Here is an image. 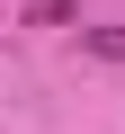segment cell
Segmentation results:
<instances>
[{"instance_id":"6da1fadb","label":"cell","mask_w":125,"mask_h":134,"mask_svg":"<svg viewBox=\"0 0 125 134\" xmlns=\"http://www.w3.org/2000/svg\"><path fill=\"white\" fill-rule=\"evenodd\" d=\"M89 54L98 63H125V27H89Z\"/></svg>"}]
</instances>
